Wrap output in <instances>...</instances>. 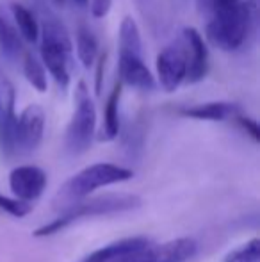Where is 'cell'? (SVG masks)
Instances as JSON below:
<instances>
[{"mask_svg":"<svg viewBox=\"0 0 260 262\" xmlns=\"http://www.w3.org/2000/svg\"><path fill=\"white\" fill-rule=\"evenodd\" d=\"M208 16L207 39L225 52L237 50L253 25L257 0H198Z\"/></svg>","mask_w":260,"mask_h":262,"instance_id":"obj_1","label":"cell"},{"mask_svg":"<svg viewBox=\"0 0 260 262\" xmlns=\"http://www.w3.org/2000/svg\"><path fill=\"white\" fill-rule=\"evenodd\" d=\"M141 196L132 193H105L98 194V196H89L63 210L54 221L36 228L34 237H49V235L59 234V232H63L64 228H68L69 225L82 220V217L111 216V214L135 210L141 207Z\"/></svg>","mask_w":260,"mask_h":262,"instance_id":"obj_2","label":"cell"},{"mask_svg":"<svg viewBox=\"0 0 260 262\" xmlns=\"http://www.w3.org/2000/svg\"><path fill=\"white\" fill-rule=\"evenodd\" d=\"M132 177H134L132 169L112 164V162H97V164L86 166L63 184V187L57 191L54 198V204L57 209L66 210L72 205L89 198L91 193H94L100 187L127 182Z\"/></svg>","mask_w":260,"mask_h":262,"instance_id":"obj_3","label":"cell"},{"mask_svg":"<svg viewBox=\"0 0 260 262\" xmlns=\"http://www.w3.org/2000/svg\"><path fill=\"white\" fill-rule=\"evenodd\" d=\"M41 29V52L43 64L50 72L61 90H66L69 86V66H72V39L66 32L63 24H59L54 18H46L43 21Z\"/></svg>","mask_w":260,"mask_h":262,"instance_id":"obj_4","label":"cell"},{"mask_svg":"<svg viewBox=\"0 0 260 262\" xmlns=\"http://www.w3.org/2000/svg\"><path fill=\"white\" fill-rule=\"evenodd\" d=\"M97 130V109L86 84L80 80L75 90V111L66 128L64 145L72 156H80L91 146Z\"/></svg>","mask_w":260,"mask_h":262,"instance_id":"obj_5","label":"cell"},{"mask_svg":"<svg viewBox=\"0 0 260 262\" xmlns=\"http://www.w3.org/2000/svg\"><path fill=\"white\" fill-rule=\"evenodd\" d=\"M45 132V111L41 105H27L14 123V154H32L41 145Z\"/></svg>","mask_w":260,"mask_h":262,"instance_id":"obj_6","label":"cell"},{"mask_svg":"<svg viewBox=\"0 0 260 262\" xmlns=\"http://www.w3.org/2000/svg\"><path fill=\"white\" fill-rule=\"evenodd\" d=\"M157 77L166 93H173L185 80L187 73V50L182 43H171L157 55Z\"/></svg>","mask_w":260,"mask_h":262,"instance_id":"obj_7","label":"cell"},{"mask_svg":"<svg viewBox=\"0 0 260 262\" xmlns=\"http://www.w3.org/2000/svg\"><path fill=\"white\" fill-rule=\"evenodd\" d=\"M49 177L41 168L32 164H23L9 173V189L14 198L25 204H34L46 189Z\"/></svg>","mask_w":260,"mask_h":262,"instance_id":"obj_8","label":"cell"},{"mask_svg":"<svg viewBox=\"0 0 260 262\" xmlns=\"http://www.w3.org/2000/svg\"><path fill=\"white\" fill-rule=\"evenodd\" d=\"M152 246V239L145 237V235L118 239V241L109 243V245L91 252L80 262H132L145 252H148Z\"/></svg>","mask_w":260,"mask_h":262,"instance_id":"obj_9","label":"cell"},{"mask_svg":"<svg viewBox=\"0 0 260 262\" xmlns=\"http://www.w3.org/2000/svg\"><path fill=\"white\" fill-rule=\"evenodd\" d=\"M14 102L16 91L9 79L0 73V152L6 157L16 156L14 154Z\"/></svg>","mask_w":260,"mask_h":262,"instance_id":"obj_10","label":"cell"},{"mask_svg":"<svg viewBox=\"0 0 260 262\" xmlns=\"http://www.w3.org/2000/svg\"><path fill=\"white\" fill-rule=\"evenodd\" d=\"M184 43L187 52H191V59H187V73L185 80L189 84H196L207 75L208 70V50L203 38L196 29H184Z\"/></svg>","mask_w":260,"mask_h":262,"instance_id":"obj_11","label":"cell"},{"mask_svg":"<svg viewBox=\"0 0 260 262\" xmlns=\"http://www.w3.org/2000/svg\"><path fill=\"white\" fill-rule=\"evenodd\" d=\"M198 253V243L193 237H178L173 241L153 245L150 248L146 262H187Z\"/></svg>","mask_w":260,"mask_h":262,"instance_id":"obj_12","label":"cell"},{"mask_svg":"<svg viewBox=\"0 0 260 262\" xmlns=\"http://www.w3.org/2000/svg\"><path fill=\"white\" fill-rule=\"evenodd\" d=\"M120 82L123 86H130L134 90L152 91L155 90V79H153L150 68L145 64L143 57L134 55H120Z\"/></svg>","mask_w":260,"mask_h":262,"instance_id":"obj_13","label":"cell"},{"mask_svg":"<svg viewBox=\"0 0 260 262\" xmlns=\"http://www.w3.org/2000/svg\"><path fill=\"white\" fill-rule=\"evenodd\" d=\"M239 111L241 107L233 104V102H207V104L184 109L182 114L201 121H225L228 118H235L239 114Z\"/></svg>","mask_w":260,"mask_h":262,"instance_id":"obj_14","label":"cell"},{"mask_svg":"<svg viewBox=\"0 0 260 262\" xmlns=\"http://www.w3.org/2000/svg\"><path fill=\"white\" fill-rule=\"evenodd\" d=\"M123 84L118 80L105 102V113H104V127H102L100 141H112L120 134V98H122Z\"/></svg>","mask_w":260,"mask_h":262,"instance_id":"obj_15","label":"cell"},{"mask_svg":"<svg viewBox=\"0 0 260 262\" xmlns=\"http://www.w3.org/2000/svg\"><path fill=\"white\" fill-rule=\"evenodd\" d=\"M120 55L143 57L141 32L132 16H125L120 27Z\"/></svg>","mask_w":260,"mask_h":262,"instance_id":"obj_16","label":"cell"},{"mask_svg":"<svg viewBox=\"0 0 260 262\" xmlns=\"http://www.w3.org/2000/svg\"><path fill=\"white\" fill-rule=\"evenodd\" d=\"M11 11H13V18L18 27V32H20V38H23L25 41H29V43L38 41L39 24L34 14H32V11L27 9L23 4H18V2H14L13 6H11Z\"/></svg>","mask_w":260,"mask_h":262,"instance_id":"obj_17","label":"cell"},{"mask_svg":"<svg viewBox=\"0 0 260 262\" xmlns=\"http://www.w3.org/2000/svg\"><path fill=\"white\" fill-rule=\"evenodd\" d=\"M21 50H23V47H21V38L18 31L6 18L0 16V52L9 61H14L20 57Z\"/></svg>","mask_w":260,"mask_h":262,"instance_id":"obj_18","label":"cell"},{"mask_svg":"<svg viewBox=\"0 0 260 262\" xmlns=\"http://www.w3.org/2000/svg\"><path fill=\"white\" fill-rule=\"evenodd\" d=\"M77 55L79 61L86 68H91L93 62L98 57V41L97 36L89 31L87 27H80L77 31Z\"/></svg>","mask_w":260,"mask_h":262,"instance_id":"obj_19","label":"cell"},{"mask_svg":"<svg viewBox=\"0 0 260 262\" xmlns=\"http://www.w3.org/2000/svg\"><path fill=\"white\" fill-rule=\"evenodd\" d=\"M23 75L27 82L34 88L39 93H45L49 90V80H46L45 66L34 57V55L27 54L23 57Z\"/></svg>","mask_w":260,"mask_h":262,"instance_id":"obj_20","label":"cell"},{"mask_svg":"<svg viewBox=\"0 0 260 262\" xmlns=\"http://www.w3.org/2000/svg\"><path fill=\"white\" fill-rule=\"evenodd\" d=\"M225 262H260V239L253 237L226 253Z\"/></svg>","mask_w":260,"mask_h":262,"instance_id":"obj_21","label":"cell"},{"mask_svg":"<svg viewBox=\"0 0 260 262\" xmlns=\"http://www.w3.org/2000/svg\"><path fill=\"white\" fill-rule=\"evenodd\" d=\"M32 209H34V204H25L16 198L0 194V212H6L13 217H25L29 212H32Z\"/></svg>","mask_w":260,"mask_h":262,"instance_id":"obj_22","label":"cell"},{"mask_svg":"<svg viewBox=\"0 0 260 262\" xmlns=\"http://www.w3.org/2000/svg\"><path fill=\"white\" fill-rule=\"evenodd\" d=\"M235 120H237V123H239V127L243 128V130H246L248 134L251 136V139H253V141H258V139H260V130H258L257 121L251 120V118H248V116H241V114H237Z\"/></svg>","mask_w":260,"mask_h":262,"instance_id":"obj_23","label":"cell"},{"mask_svg":"<svg viewBox=\"0 0 260 262\" xmlns=\"http://www.w3.org/2000/svg\"><path fill=\"white\" fill-rule=\"evenodd\" d=\"M112 0H91V13L94 18H104L111 9Z\"/></svg>","mask_w":260,"mask_h":262,"instance_id":"obj_24","label":"cell"},{"mask_svg":"<svg viewBox=\"0 0 260 262\" xmlns=\"http://www.w3.org/2000/svg\"><path fill=\"white\" fill-rule=\"evenodd\" d=\"M104 68H105V54L100 57L98 61V70H97V95H100L102 91V75H104Z\"/></svg>","mask_w":260,"mask_h":262,"instance_id":"obj_25","label":"cell"},{"mask_svg":"<svg viewBox=\"0 0 260 262\" xmlns=\"http://www.w3.org/2000/svg\"><path fill=\"white\" fill-rule=\"evenodd\" d=\"M75 2H79V4H86L87 0H75Z\"/></svg>","mask_w":260,"mask_h":262,"instance_id":"obj_26","label":"cell"}]
</instances>
